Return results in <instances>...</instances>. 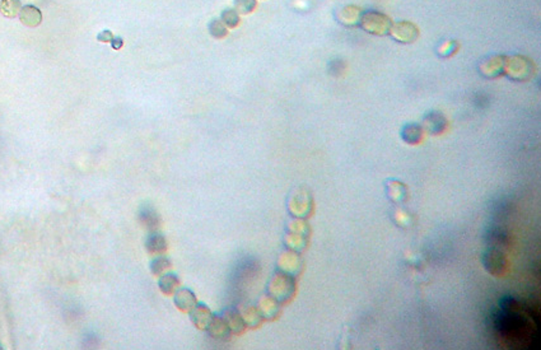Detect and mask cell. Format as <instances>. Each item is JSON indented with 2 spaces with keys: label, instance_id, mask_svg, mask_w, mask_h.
<instances>
[{
  "label": "cell",
  "instance_id": "1",
  "mask_svg": "<svg viewBox=\"0 0 541 350\" xmlns=\"http://www.w3.org/2000/svg\"><path fill=\"white\" fill-rule=\"evenodd\" d=\"M19 19L27 27H37L42 22V13L35 5H25L20 9Z\"/></svg>",
  "mask_w": 541,
  "mask_h": 350
},
{
  "label": "cell",
  "instance_id": "2",
  "mask_svg": "<svg viewBox=\"0 0 541 350\" xmlns=\"http://www.w3.org/2000/svg\"><path fill=\"white\" fill-rule=\"evenodd\" d=\"M487 241L494 249H504L509 245V234L502 227H492L487 233Z\"/></svg>",
  "mask_w": 541,
  "mask_h": 350
},
{
  "label": "cell",
  "instance_id": "3",
  "mask_svg": "<svg viewBox=\"0 0 541 350\" xmlns=\"http://www.w3.org/2000/svg\"><path fill=\"white\" fill-rule=\"evenodd\" d=\"M484 265L492 274H501L506 265V261L498 249H493L485 253Z\"/></svg>",
  "mask_w": 541,
  "mask_h": 350
},
{
  "label": "cell",
  "instance_id": "4",
  "mask_svg": "<svg viewBox=\"0 0 541 350\" xmlns=\"http://www.w3.org/2000/svg\"><path fill=\"white\" fill-rule=\"evenodd\" d=\"M20 9H22L20 0H2V3H0V12L7 18L18 17Z\"/></svg>",
  "mask_w": 541,
  "mask_h": 350
},
{
  "label": "cell",
  "instance_id": "5",
  "mask_svg": "<svg viewBox=\"0 0 541 350\" xmlns=\"http://www.w3.org/2000/svg\"><path fill=\"white\" fill-rule=\"evenodd\" d=\"M219 19L224 23V26H228L229 28H234L240 23V13L233 8H227L222 12Z\"/></svg>",
  "mask_w": 541,
  "mask_h": 350
},
{
  "label": "cell",
  "instance_id": "6",
  "mask_svg": "<svg viewBox=\"0 0 541 350\" xmlns=\"http://www.w3.org/2000/svg\"><path fill=\"white\" fill-rule=\"evenodd\" d=\"M208 30H209V33H210V35L215 38H223V37H226L227 33H228V31H227V27L224 26V23L222 22L221 19H218V18H213V19L209 22Z\"/></svg>",
  "mask_w": 541,
  "mask_h": 350
},
{
  "label": "cell",
  "instance_id": "7",
  "mask_svg": "<svg viewBox=\"0 0 541 350\" xmlns=\"http://www.w3.org/2000/svg\"><path fill=\"white\" fill-rule=\"evenodd\" d=\"M427 121L428 129H430V132H432L433 134H437V133L442 132L444 129V122H446V120L443 119L442 115L430 114L429 116H427Z\"/></svg>",
  "mask_w": 541,
  "mask_h": 350
},
{
  "label": "cell",
  "instance_id": "8",
  "mask_svg": "<svg viewBox=\"0 0 541 350\" xmlns=\"http://www.w3.org/2000/svg\"><path fill=\"white\" fill-rule=\"evenodd\" d=\"M420 135H422V130L417 125H409V126L405 127L404 133H402L404 139L410 143H417L420 139Z\"/></svg>",
  "mask_w": 541,
  "mask_h": 350
},
{
  "label": "cell",
  "instance_id": "9",
  "mask_svg": "<svg viewBox=\"0 0 541 350\" xmlns=\"http://www.w3.org/2000/svg\"><path fill=\"white\" fill-rule=\"evenodd\" d=\"M256 7V0H234V8L239 13L247 14Z\"/></svg>",
  "mask_w": 541,
  "mask_h": 350
},
{
  "label": "cell",
  "instance_id": "10",
  "mask_svg": "<svg viewBox=\"0 0 541 350\" xmlns=\"http://www.w3.org/2000/svg\"><path fill=\"white\" fill-rule=\"evenodd\" d=\"M140 218L144 223H148V226H153L156 223V213L150 210V209H143L142 213H140Z\"/></svg>",
  "mask_w": 541,
  "mask_h": 350
},
{
  "label": "cell",
  "instance_id": "11",
  "mask_svg": "<svg viewBox=\"0 0 541 350\" xmlns=\"http://www.w3.org/2000/svg\"><path fill=\"white\" fill-rule=\"evenodd\" d=\"M112 38H114V35H112L111 31L109 30L102 31V32H99L97 35V40L101 41V42H111Z\"/></svg>",
  "mask_w": 541,
  "mask_h": 350
},
{
  "label": "cell",
  "instance_id": "12",
  "mask_svg": "<svg viewBox=\"0 0 541 350\" xmlns=\"http://www.w3.org/2000/svg\"><path fill=\"white\" fill-rule=\"evenodd\" d=\"M122 45H124V40H122L121 37H114L112 38L111 41V46L114 50H120V49L122 48Z\"/></svg>",
  "mask_w": 541,
  "mask_h": 350
},
{
  "label": "cell",
  "instance_id": "13",
  "mask_svg": "<svg viewBox=\"0 0 541 350\" xmlns=\"http://www.w3.org/2000/svg\"><path fill=\"white\" fill-rule=\"evenodd\" d=\"M0 3H2V0H0Z\"/></svg>",
  "mask_w": 541,
  "mask_h": 350
}]
</instances>
